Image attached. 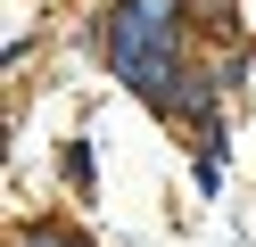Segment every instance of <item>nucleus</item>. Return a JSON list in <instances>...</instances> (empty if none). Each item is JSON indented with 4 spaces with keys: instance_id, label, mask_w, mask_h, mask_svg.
Here are the masks:
<instances>
[{
    "instance_id": "f257e3e1",
    "label": "nucleus",
    "mask_w": 256,
    "mask_h": 247,
    "mask_svg": "<svg viewBox=\"0 0 256 247\" xmlns=\"http://www.w3.org/2000/svg\"><path fill=\"white\" fill-rule=\"evenodd\" d=\"M58 247H83V239H58Z\"/></svg>"
}]
</instances>
